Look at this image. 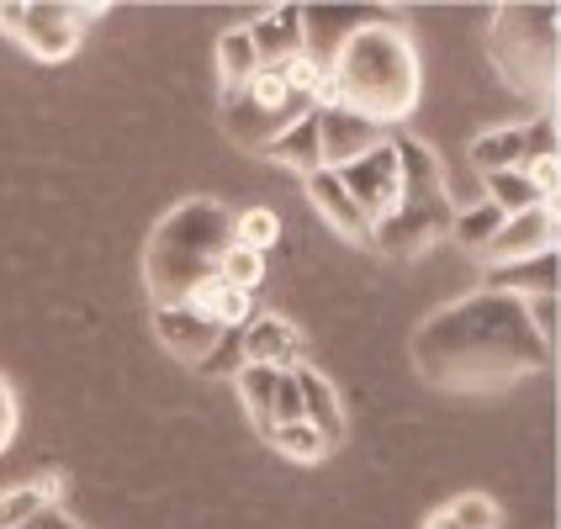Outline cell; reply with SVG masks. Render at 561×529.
Masks as SVG:
<instances>
[{
	"instance_id": "1",
	"label": "cell",
	"mask_w": 561,
	"mask_h": 529,
	"mask_svg": "<svg viewBox=\"0 0 561 529\" xmlns=\"http://www.w3.org/2000/svg\"><path fill=\"white\" fill-rule=\"evenodd\" d=\"M557 349L530 329L519 291L482 286L413 329V366L439 392H499L551 371Z\"/></svg>"
},
{
	"instance_id": "2",
	"label": "cell",
	"mask_w": 561,
	"mask_h": 529,
	"mask_svg": "<svg viewBox=\"0 0 561 529\" xmlns=\"http://www.w3.org/2000/svg\"><path fill=\"white\" fill-rule=\"evenodd\" d=\"M419 48L403 32V22H376L360 27L329 64V101L371 117L381 127H398L419 106Z\"/></svg>"
},
{
	"instance_id": "3",
	"label": "cell",
	"mask_w": 561,
	"mask_h": 529,
	"mask_svg": "<svg viewBox=\"0 0 561 529\" xmlns=\"http://www.w3.org/2000/svg\"><path fill=\"white\" fill-rule=\"evenodd\" d=\"M233 244V212L213 196H186L154 222L144 244V280L154 308H181L202 280L218 276V260Z\"/></svg>"
},
{
	"instance_id": "4",
	"label": "cell",
	"mask_w": 561,
	"mask_h": 529,
	"mask_svg": "<svg viewBox=\"0 0 561 529\" xmlns=\"http://www.w3.org/2000/svg\"><path fill=\"white\" fill-rule=\"evenodd\" d=\"M387 138H392L398 164H403V191H398V207L381 222H371V250L413 260V254L430 250L439 233H450L456 202H450V186L439 175V159L430 154V143H419L413 133H387Z\"/></svg>"
},
{
	"instance_id": "5",
	"label": "cell",
	"mask_w": 561,
	"mask_h": 529,
	"mask_svg": "<svg viewBox=\"0 0 561 529\" xmlns=\"http://www.w3.org/2000/svg\"><path fill=\"white\" fill-rule=\"evenodd\" d=\"M557 32H561L557 5H499L493 22H488L493 69L514 91H530L546 101L557 91Z\"/></svg>"
},
{
	"instance_id": "6",
	"label": "cell",
	"mask_w": 561,
	"mask_h": 529,
	"mask_svg": "<svg viewBox=\"0 0 561 529\" xmlns=\"http://www.w3.org/2000/svg\"><path fill=\"white\" fill-rule=\"evenodd\" d=\"M95 5H0V32L11 37V43H22L32 59L43 64H59L69 59L80 43H85V27H91Z\"/></svg>"
},
{
	"instance_id": "7",
	"label": "cell",
	"mask_w": 561,
	"mask_h": 529,
	"mask_svg": "<svg viewBox=\"0 0 561 529\" xmlns=\"http://www.w3.org/2000/svg\"><path fill=\"white\" fill-rule=\"evenodd\" d=\"M557 250V207L540 202L530 212H514L503 218V228L477 250V260L488 271H508V265H525V260H540V254Z\"/></svg>"
},
{
	"instance_id": "8",
	"label": "cell",
	"mask_w": 561,
	"mask_h": 529,
	"mask_svg": "<svg viewBox=\"0 0 561 529\" xmlns=\"http://www.w3.org/2000/svg\"><path fill=\"white\" fill-rule=\"evenodd\" d=\"M392 133V127H387ZM340 175V186L355 196V207L366 212L371 222H381L392 207H398V191H403V164H398V149H392V138L371 149V154H360L355 164H344L334 170Z\"/></svg>"
},
{
	"instance_id": "9",
	"label": "cell",
	"mask_w": 561,
	"mask_h": 529,
	"mask_svg": "<svg viewBox=\"0 0 561 529\" xmlns=\"http://www.w3.org/2000/svg\"><path fill=\"white\" fill-rule=\"evenodd\" d=\"M312 117H318L323 170H344V164H355L360 154H371V149L387 143V127L371 123V117H360V112H350V106H340V101L312 106Z\"/></svg>"
},
{
	"instance_id": "10",
	"label": "cell",
	"mask_w": 561,
	"mask_h": 529,
	"mask_svg": "<svg viewBox=\"0 0 561 529\" xmlns=\"http://www.w3.org/2000/svg\"><path fill=\"white\" fill-rule=\"evenodd\" d=\"M376 22H392V11H344V5H312L302 11V54H308L323 74H329V64L340 59V48L355 37L360 27H376Z\"/></svg>"
},
{
	"instance_id": "11",
	"label": "cell",
	"mask_w": 561,
	"mask_h": 529,
	"mask_svg": "<svg viewBox=\"0 0 561 529\" xmlns=\"http://www.w3.org/2000/svg\"><path fill=\"white\" fill-rule=\"evenodd\" d=\"M154 334H159V344H164L175 360H186V366H207L222 344V329H213L207 318H196L186 302H181V308H154Z\"/></svg>"
},
{
	"instance_id": "12",
	"label": "cell",
	"mask_w": 561,
	"mask_h": 529,
	"mask_svg": "<svg viewBox=\"0 0 561 529\" xmlns=\"http://www.w3.org/2000/svg\"><path fill=\"white\" fill-rule=\"evenodd\" d=\"M302 191H308L312 212L329 222L340 239H350V244H371V218L355 207V196L340 186V175H334V170H318V175H308V181H302Z\"/></svg>"
},
{
	"instance_id": "13",
	"label": "cell",
	"mask_w": 561,
	"mask_h": 529,
	"mask_svg": "<svg viewBox=\"0 0 561 529\" xmlns=\"http://www.w3.org/2000/svg\"><path fill=\"white\" fill-rule=\"evenodd\" d=\"M244 32H250L260 69H286L291 59H302V5H276L254 16Z\"/></svg>"
},
{
	"instance_id": "14",
	"label": "cell",
	"mask_w": 561,
	"mask_h": 529,
	"mask_svg": "<svg viewBox=\"0 0 561 529\" xmlns=\"http://www.w3.org/2000/svg\"><path fill=\"white\" fill-rule=\"evenodd\" d=\"M297 349H302V334L286 323V318H271V312H260L244 323V334H239V360L244 366H297Z\"/></svg>"
},
{
	"instance_id": "15",
	"label": "cell",
	"mask_w": 561,
	"mask_h": 529,
	"mask_svg": "<svg viewBox=\"0 0 561 529\" xmlns=\"http://www.w3.org/2000/svg\"><path fill=\"white\" fill-rule=\"evenodd\" d=\"M291 376H297L302 418H308L312 429L323 435V445H329V450H340V445H344V403H340V392H334L323 376L312 371V366H291Z\"/></svg>"
},
{
	"instance_id": "16",
	"label": "cell",
	"mask_w": 561,
	"mask_h": 529,
	"mask_svg": "<svg viewBox=\"0 0 561 529\" xmlns=\"http://www.w3.org/2000/svg\"><path fill=\"white\" fill-rule=\"evenodd\" d=\"M260 154L271 159V164H280V170H291L297 181H308V175H318L323 170V149H318V117H297L291 127H280L276 138L260 149Z\"/></svg>"
},
{
	"instance_id": "17",
	"label": "cell",
	"mask_w": 561,
	"mask_h": 529,
	"mask_svg": "<svg viewBox=\"0 0 561 529\" xmlns=\"http://www.w3.org/2000/svg\"><path fill=\"white\" fill-rule=\"evenodd\" d=\"M186 308L196 312V318H207L213 329L228 334V329H244V323L254 318V297L250 291H233V286H222V280L213 276V280H202V286L191 291Z\"/></svg>"
},
{
	"instance_id": "18",
	"label": "cell",
	"mask_w": 561,
	"mask_h": 529,
	"mask_svg": "<svg viewBox=\"0 0 561 529\" xmlns=\"http://www.w3.org/2000/svg\"><path fill=\"white\" fill-rule=\"evenodd\" d=\"M530 159V133L525 127H488L471 138V164L482 175H499V170H519Z\"/></svg>"
},
{
	"instance_id": "19",
	"label": "cell",
	"mask_w": 561,
	"mask_h": 529,
	"mask_svg": "<svg viewBox=\"0 0 561 529\" xmlns=\"http://www.w3.org/2000/svg\"><path fill=\"white\" fill-rule=\"evenodd\" d=\"M213 59H218V101L239 95L254 74H260V59H254V43H250V32L244 27L222 32L218 48H213Z\"/></svg>"
},
{
	"instance_id": "20",
	"label": "cell",
	"mask_w": 561,
	"mask_h": 529,
	"mask_svg": "<svg viewBox=\"0 0 561 529\" xmlns=\"http://www.w3.org/2000/svg\"><path fill=\"white\" fill-rule=\"evenodd\" d=\"M59 493H64V476H37V482H22V487L0 493V529H22L32 514L59 508Z\"/></svg>"
},
{
	"instance_id": "21",
	"label": "cell",
	"mask_w": 561,
	"mask_h": 529,
	"mask_svg": "<svg viewBox=\"0 0 561 529\" xmlns=\"http://www.w3.org/2000/svg\"><path fill=\"white\" fill-rule=\"evenodd\" d=\"M499 525L503 514L488 493H461V498H450L445 508H435L424 519V529H499Z\"/></svg>"
},
{
	"instance_id": "22",
	"label": "cell",
	"mask_w": 561,
	"mask_h": 529,
	"mask_svg": "<svg viewBox=\"0 0 561 529\" xmlns=\"http://www.w3.org/2000/svg\"><path fill=\"white\" fill-rule=\"evenodd\" d=\"M482 186H488V196H482V202H493L503 218L530 212V207H540V202H551V196H540V191H535V181L525 175V170H499V175H482Z\"/></svg>"
},
{
	"instance_id": "23",
	"label": "cell",
	"mask_w": 561,
	"mask_h": 529,
	"mask_svg": "<svg viewBox=\"0 0 561 529\" xmlns=\"http://www.w3.org/2000/svg\"><path fill=\"white\" fill-rule=\"evenodd\" d=\"M239 398H244V413L260 435H271V398H276V366H239Z\"/></svg>"
},
{
	"instance_id": "24",
	"label": "cell",
	"mask_w": 561,
	"mask_h": 529,
	"mask_svg": "<svg viewBox=\"0 0 561 529\" xmlns=\"http://www.w3.org/2000/svg\"><path fill=\"white\" fill-rule=\"evenodd\" d=\"M503 228V212L493 207V202H477V207H456V218H450V239L461 244V250H482L493 233Z\"/></svg>"
},
{
	"instance_id": "25",
	"label": "cell",
	"mask_w": 561,
	"mask_h": 529,
	"mask_svg": "<svg viewBox=\"0 0 561 529\" xmlns=\"http://www.w3.org/2000/svg\"><path fill=\"white\" fill-rule=\"evenodd\" d=\"M271 445H276L286 461H297V467H318L323 456H334V450L323 445V435L312 429L308 418H297V424H280V429H271Z\"/></svg>"
},
{
	"instance_id": "26",
	"label": "cell",
	"mask_w": 561,
	"mask_h": 529,
	"mask_svg": "<svg viewBox=\"0 0 561 529\" xmlns=\"http://www.w3.org/2000/svg\"><path fill=\"white\" fill-rule=\"evenodd\" d=\"M276 239H280V218L271 207H244V212H233V244H239V250L265 254Z\"/></svg>"
},
{
	"instance_id": "27",
	"label": "cell",
	"mask_w": 561,
	"mask_h": 529,
	"mask_svg": "<svg viewBox=\"0 0 561 529\" xmlns=\"http://www.w3.org/2000/svg\"><path fill=\"white\" fill-rule=\"evenodd\" d=\"M218 280H222V286H233V291H250V297H254V286L265 280V254L228 244V254L218 260Z\"/></svg>"
},
{
	"instance_id": "28",
	"label": "cell",
	"mask_w": 561,
	"mask_h": 529,
	"mask_svg": "<svg viewBox=\"0 0 561 529\" xmlns=\"http://www.w3.org/2000/svg\"><path fill=\"white\" fill-rule=\"evenodd\" d=\"M302 418V398H297V376H291V366L286 371H276V398H271V429H280V424H297Z\"/></svg>"
},
{
	"instance_id": "29",
	"label": "cell",
	"mask_w": 561,
	"mask_h": 529,
	"mask_svg": "<svg viewBox=\"0 0 561 529\" xmlns=\"http://www.w3.org/2000/svg\"><path fill=\"white\" fill-rule=\"evenodd\" d=\"M525 312H530V329L540 334V340L557 349V291H535V297H525Z\"/></svg>"
},
{
	"instance_id": "30",
	"label": "cell",
	"mask_w": 561,
	"mask_h": 529,
	"mask_svg": "<svg viewBox=\"0 0 561 529\" xmlns=\"http://www.w3.org/2000/svg\"><path fill=\"white\" fill-rule=\"evenodd\" d=\"M16 439V392L0 381V450Z\"/></svg>"
},
{
	"instance_id": "31",
	"label": "cell",
	"mask_w": 561,
	"mask_h": 529,
	"mask_svg": "<svg viewBox=\"0 0 561 529\" xmlns=\"http://www.w3.org/2000/svg\"><path fill=\"white\" fill-rule=\"evenodd\" d=\"M22 529H80V525H75V514H69V508H43V514H32Z\"/></svg>"
}]
</instances>
